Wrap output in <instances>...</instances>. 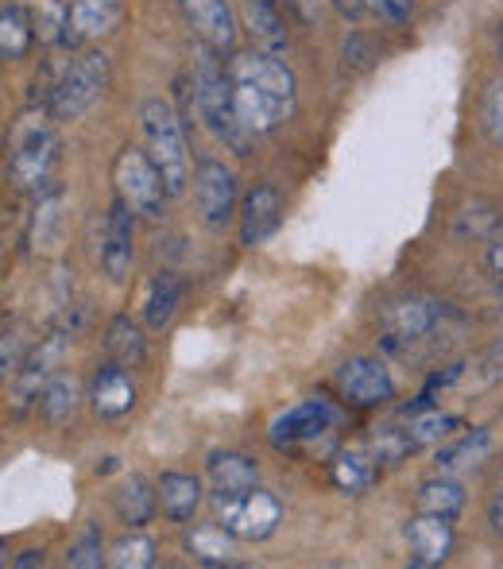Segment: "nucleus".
I'll use <instances>...</instances> for the list:
<instances>
[{"mask_svg": "<svg viewBox=\"0 0 503 569\" xmlns=\"http://www.w3.org/2000/svg\"><path fill=\"white\" fill-rule=\"evenodd\" d=\"M229 82H233V106L241 124L252 136H268L283 128L299 109V82L291 67L275 54L237 51L229 54Z\"/></svg>", "mask_w": 503, "mask_h": 569, "instance_id": "obj_1", "label": "nucleus"}, {"mask_svg": "<svg viewBox=\"0 0 503 569\" xmlns=\"http://www.w3.org/2000/svg\"><path fill=\"white\" fill-rule=\"evenodd\" d=\"M190 93H194L198 120H202L225 148H233L237 156H249L255 136L241 124V117H237L229 67L221 62V54L210 51L205 43H198L194 59H190Z\"/></svg>", "mask_w": 503, "mask_h": 569, "instance_id": "obj_2", "label": "nucleus"}, {"mask_svg": "<svg viewBox=\"0 0 503 569\" xmlns=\"http://www.w3.org/2000/svg\"><path fill=\"white\" fill-rule=\"evenodd\" d=\"M59 132H54V117L47 106L23 109L20 120L12 124L8 136V179L16 190L28 194H43L51 190L54 167H59Z\"/></svg>", "mask_w": 503, "mask_h": 569, "instance_id": "obj_3", "label": "nucleus"}, {"mask_svg": "<svg viewBox=\"0 0 503 569\" xmlns=\"http://www.w3.org/2000/svg\"><path fill=\"white\" fill-rule=\"evenodd\" d=\"M140 132H143V151L155 163L159 179L167 187V198L187 194L190 187V151H187V132H182V117L171 101L148 98L140 106Z\"/></svg>", "mask_w": 503, "mask_h": 569, "instance_id": "obj_4", "label": "nucleus"}, {"mask_svg": "<svg viewBox=\"0 0 503 569\" xmlns=\"http://www.w3.org/2000/svg\"><path fill=\"white\" fill-rule=\"evenodd\" d=\"M109 78H113V62H109V54L105 51H82L74 62H67V70H62L51 101H47L51 117L54 120L85 117L101 101V93L109 90Z\"/></svg>", "mask_w": 503, "mask_h": 569, "instance_id": "obj_5", "label": "nucleus"}, {"mask_svg": "<svg viewBox=\"0 0 503 569\" xmlns=\"http://www.w3.org/2000/svg\"><path fill=\"white\" fill-rule=\"evenodd\" d=\"M445 302L434 299L426 291H406L399 299H391L380 310V341L391 352H411L419 341H426L430 333L442 326Z\"/></svg>", "mask_w": 503, "mask_h": 569, "instance_id": "obj_6", "label": "nucleus"}, {"mask_svg": "<svg viewBox=\"0 0 503 569\" xmlns=\"http://www.w3.org/2000/svg\"><path fill=\"white\" fill-rule=\"evenodd\" d=\"M113 187H117V198H121L135 218H143V221L163 218L167 187L143 148H124L121 156L113 159Z\"/></svg>", "mask_w": 503, "mask_h": 569, "instance_id": "obj_7", "label": "nucleus"}, {"mask_svg": "<svg viewBox=\"0 0 503 569\" xmlns=\"http://www.w3.org/2000/svg\"><path fill=\"white\" fill-rule=\"evenodd\" d=\"M213 508H218V523L233 531L241 542L271 539L275 527L283 523V503L271 492H263L260 485L244 496H213Z\"/></svg>", "mask_w": 503, "mask_h": 569, "instance_id": "obj_8", "label": "nucleus"}, {"mask_svg": "<svg viewBox=\"0 0 503 569\" xmlns=\"http://www.w3.org/2000/svg\"><path fill=\"white\" fill-rule=\"evenodd\" d=\"M341 422L338 407L330 399H302V403L286 407L275 422L268 427V442L279 453H299L306 446H314L318 438H325Z\"/></svg>", "mask_w": 503, "mask_h": 569, "instance_id": "obj_9", "label": "nucleus"}, {"mask_svg": "<svg viewBox=\"0 0 503 569\" xmlns=\"http://www.w3.org/2000/svg\"><path fill=\"white\" fill-rule=\"evenodd\" d=\"M190 182H194V206L202 226L213 232L233 226L237 202H241V187H237L233 167H225L221 159H202Z\"/></svg>", "mask_w": 503, "mask_h": 569, "instance_id": "obj_10", "label": "nucleus"}, {"mask_svg": "<svg viewBox=\"0 0 503 569\" xmlns=\"http://www.w3.org/2000/svg\"><path fill=\"white\" fill-rule=\"evenodd\" d=\"M174 4H179L182 20H187L190 31L198 36V43L218 51L221 59H225V54H237L241 23H237V12L229 0H174Z\"/></svg>", "mask_w": 503, "mask_h": 569, "instance_id": "obj_11", "label": "nucleus"}, {"mask_svg": "<svg viewBox=\"0 0 503 569\" xmlns=\"http://www.w3.org/2000/svg\"><path fill=\"white\" fill-rule=\"evenodd\" d=\"M338 391L349 407H383L388 399H395V380H391L388 365L376 357H353L338 368Z\"/></svg>", "mask_w": 503, "mask_h": 569, "instance_id": "obj_12", "label": "nucleus"}, {"mask_svg": "<svg viewBox=\"0 0 503 569\" xmlns=\"http://www.w3.org/2000/svg\"><path fill=\"white\" fill-rule=\"evenodd\" d=\"M403 539H406V562L414 569H434L450 562L457 531H453V519L419 511V516L406 519Z\"/></svg>", "mask_w": 503, "mask_h": 569, "instance_id": "obj_13", "label": "nucleus"}, {"mask_svg": "<svg viewBox=\"0 0 503 569\" xmlns=\"http://www.w3.org/2000/svg\"><path fill=\"white\" fill-rule=\"evenodd\" d=\"M124 20L121 0H67V31H62V47L78 51V47L101 43L113 36Z\"/></svg>", "mask_w": 503, "mask_h": 569, "instance_id": "obj_14", "label": "nucleus"}, {"mask_svg": "<svg viewBox=\"0 0 503 569\" xmlns=\"http://www.w3.org/2000/svg\"><path fill=\"white\" fill-rule=\"evenodd\" d=\"M135 263V213L117 198L105 213V229H101V268L113 283H124L132 276Z\"/></svg>", "mask_w": 503, "mask_h": 569, "instance_id": "obj_15", "label": "nucleus"}, {"mask_svg": "<svg viewBox=\"0 0 503 569\" xmlns=\"http://www.w3.org/2000/svg\"><path fill=\"white\" fill-rule=\"evenodd\" d=\"M237 218H241V244L244 248L263 244L279 229V221H283V194L271 182H260V187H252L241 198Z\"/></svg>", "mask_w": 503, "mask_h": 569, "instance_id": "obj_16", "label": "nucleus"}, {"mask_svg": "<svg viewBox=\"0 0 503 569\" xmlns=\"http://www.w3.org/2000/svg\"><path fill=\"white\" fill-rule=\"evenodd\" d=\"M85 399H90V407L101 415V419H124V415L135 407L132 372L117 365V360H105V365L93 372L90 396H85Z\"/></svg>", "mask_w": 503, "mask_h": 569, "instance_id": "obj_17", "label": "nucleus"}, {"mask_svg": "<svg viewBox=\"0 0 503 569\" xmlns=\"http://www.w3.org/2000/svg\"><path fill=\"white\" fill-rule=\"evenodd\" d=\"M492 453V430L489 427H473L469 435L461 438H450L445 446H437V457H434V469L445 472V477H457V472H469V469H481Z\"/></svg>", "mask_w": 503, "mask_h": 569, "instance_id": "obj_18", "label": "nucleus"}, {"mask_svg": "<svg viewBox=\"0 0 503 569\" xmlns=\"http://www.w3.org/2000/svg\"><path fill=\"white\" fill-rule=\"evenodd\" d=\"M503 229V206L496 198H469L450 213V232L453 240H492Z\"/></svg>", "mask_w": 503, "mask_h": 569, "instance_id": "obj_19", "label": "nucleus"}, {"mask_svg": "<svg viewBox=\"0 0 503 569\" xmlns=\"http://www.w3.org/2000/svg\"><path fill=\"white\" fill-rule=\"evenodd\" d=\"M249 31H252L255 51L286 59L291 36H286V16L275 0H249Z\"/></svg>", "mask_w": 503, "mask_h": 569, "instance_id": "obj_20", "label": "nucleus"}, {"mask_svg": "<svg viewBox=\"0 0 503 569\" xmlns=\"http://www.w3.org/2000/svg\"><path fill=\"white\" fill-rule=\"evenodd\" d=\"M376 477H380V461L372 457L369 446H349V450H341L330 465V480L345 496H364L376 485Z\"/></svg>", "mask_w": 503, "mask_h": 569, "instance_id": "obj_21", "label": "nucleus"}, {"mask_svg": "<svg viewBox=\"0 0 503 569\" xmlns=\"http://www.w3.org/2000/svg\"><path fill=\"white\" fill-rule=\"evenodd\" d=\"M210 485L213 496H244L260 485V469H255L252 457L237 453V450H221L210 457Z\"/></svg>", "mask_w": 503, "mask_h": 569, "instance_id": "obj_22", "label": "nucleus"}, {"mask_svg": "<svg viewBox=\"0 0 503 569\" xmlns=\"http://www.w3.org/2000/svg\"><path fill=\"white\" fill-rule=\"evenodd\" d=\"M159 508L171 523H187L202 508V480L190 472H163L159 477Z\"/></svg>", "mask_w": 503, "mask_h": 569, "instance_id": "obj_23", "label": "nucleus"}, {"mask_svg": "<svg viewBox=\"0 0 503 569\" xmlns=\"http://www.w3.org/2000/svg\"><path fill=\"white\" fill-rule=\"evenodd\" d=\"M113 508L128 527H148L159 511V488H151L143 477L121 480V488L113 492Z\"/></svg>", "mask_w": 503, "mask_h": 569, "instance_id": "obj_24", "label": "nucleus"}, {"mask_svg": "<svg viewBox=\"0 0 503 569\" xmlns=\"http://www.w3.org/2000/svg\"><path fill=\"white\" fill-rule=\"evenodd\" d=\"M82 383L74 380V376H51L43 388V396H39V415H43L47 427H67L70 419L78 415V407H82Z\"/></svg>", "mask_w": 503, "mask_h": 569, "instance_id": "obj_25", "label": "nucleus"}, {"mask_svg": "<svg viewBox=\"0 0 503 569\" xmlns=\"http://www.w3.org/2000/svg\"><path fill=\"white\" fill-rule=\"evenodd\" d=\"M182 307V283L171 276V271H159L148 287V299H143V322H148L151 333H163L167 326L174 322Z\"/></svg>", "mask_w": 503, "mask_h": 569, "instance_id": "obj_26", "label": "nucleus"}, {"mask_svg": "<svg viewBox=\"0 0 503 569\" xmlns=\"http://www.w3.org/2000/svg\"><path fill=\"white\" fill-rule=\"evenodd\" d=\"M465 427V422L457 419V415H445V411H437V407H414L411 411V419H406V435H411V446L414 450H430V446H442V442H450L457 430Z\"/></svg>", "mask_w": 503, "mask_h": 569, "instance_id": "obj_27", "label": "nucleus"}, {"mask_svg": "<svg viewBox=\"0 0 503 569\" xmlns=\"http://www.w3.org/2000/svg\"><path fill=\"white\" fill-rule=\"evenodd\" d=\"M105 352H109V360H117L128 372H135V368H143V360H148V338H143V330L132 318L117 315L105 330Z\"/></svg>", "mask_w": 503, "mask_h": 569, "instance_id": "obj_28", "label": "nucleus"}, {"mask_svg": "<svg viewBox=\"0 0 503 569\" xmlns=\"http://www.w3.org/2000/svg\"><path fill=\"white\" fill-rule=\"evenodd\" d=\"M414 508L426 511V516H445V519H457L461 508H465V488H461L457 477H437L422 480L419 492H414Z\"/></svg>", "mask_w": 503, "mask_h": 569, "instance_id": "obj_29", "label": "nucleus"}, {"mask_svg": "<svg viewBox=\"0 0 503 569\" xmlns=\"http://www.w3.org/2000/svg\"><path fill=\"white\" fill-rule=\"evenodd\" d=\"M237 535L225 531L221 523H202L187 535V550L198 558L202 566H233V555H237Z\"/></svg>", "mask_w": 503, "mask_h": 569, "instance_id": "obj_30", "label": "nucleus"}, {"mask_svg": "<svg viewBox=\"0 0 503 569\" xmlns=\"http://www.w3.org/2000/svg\"><path fill=\"white\" fill-rule=\"evenodd\" d=\"M36 28H31L28 4H4L0 8V59L16 62L31 51Z\"/></svg>", "mask_w": 503, "mask_h": 569, "instance_id": "obj_31", "label": "nucleus"}, {"mask_svg": "<svg viewBox=\"0 0 503 569\" xmlns=\"http://www.w3.org/2000/svg\"><path fill=\"white\" fill-rule=\"evenodd\" d=\"M59 229H62V190H43L39 194V206L31 213V248L36 252H51L59 244Z\"/></svg>", "mask_w": 503, "mask_h": 569, "instance_id": "obj_32", "label": "nucleus"}, {"mask_svg": "<svg viewBox=\"0 0 503 569\" xmlns=\"http://www.w3.org/2000/svg\"><path fill=\"white\" fill-rule=\"evenodd\" d=\"M105 562L117 569H148V566H155V542L143 535V527H132V535L113 542Z\"/></svg>", "mask_w": 503, "mask_h": 569, "instance_id": "obj_33", "label": "nucleus"}, {"mask_svg": "<svg viewBox=\"0 0 503 569\" xmlns=\"http://www.w3.org/2000/svg\"><path fill=\"white\" fill-rule=\"evenodd\" d=\"M31 28H36L39 43H62V31H67V0H31L28 4Z\"/></svg>", "mask_w": 503, "mask_h": 569, "instance_id": "obj_34", "label": "nucleus"}, {"mask_svg": "<svg viewBox=\"0 0 503 569\" xmlns=\"http://www.w3.org/2000/svg\"><path fill=\"white\" fill-rule=\"evenodd\" d=\"M101 562H105V542H101V527L98 523H85L82 535H78V539L70 542L67 566H74V569H98Z\"/></svg>", "mask_w": 503, "mask_h": 569, "instance_id": "obj_35", "label": "nucleus"}, {"mask_svg": "<svg viewBox=\"0 0 503 569\" xmlns=\"http://www.w3.org/2000/svg\"><path fill=\"white\" fill-rule=\"evenodd\" d=\"M369 450H372V457H376L380 465H399L403 457L414 453V446H411V435H406V427H383V430L372 435Z\"/></svg>", "mask_w": 503, "mask_h": 569, "instance_id": "obj_36", "label": "nucleus"}, {"mask_svg": "<svg viewBox=\"0 0 503 569\" xmlns=\"http://www.w3.org/2000/svg\"><path fill=\"white\" fill-rule=\"evenodd\" d=\"M28 357H31V345L23 338V330L20 326H8V330L0 333V380H12Z\"/></svg>", "mask_w": 503, "mask_h": 569, "instance_id": "obj_37", "label": "nucleus"}, {"mask_svg": "<svg viewBox=\"0 0 503 569\" xmlns=\"http://www.w3.org/2000/svg\"><path fill=\"white\" fill-rule=\"evenodd\" d=\"M481 128L496 148H503V78L489 82L481 98Z\"/></svg>", "mask_w": 503, "mask_h": 569, "instance_id": "obj_38", "label": "nucleus"}, {"mask_svg": "<svg viewBox=\"0 0 503 569\" xmlns=\"http://www.w3.org/2000/svg\"><path fill=\"white\" fill-rule=\"evenodd\" d=\"M414 4H419V0H364V8H369L376 20L388 23V28H403V23H411Z\"/></svg>", "mask_w": 503, "mask_h": 569, "instance_id": "obj_39", "label": "nucleus"}, {"mask_svg": "<svg viewBox=\"0 0 503 569\" xmlns=\"http://www.w3.org/2000/svg\"><path fill=\"white\" fill-rule=\"evenodd\" d=\"M484 263H489L492 276H500V279H503V229L489 240V252H484Z\"/></svg>", "mask_w": 503, "mask_h": 569, "instance_id": "obj_40", "label": "nucleus"}, {"mask_svg": "<svg viewBox=\"0 0 503 569\" xmlns=\"http://www.w3.org/2000/svg\"><path fill=\"white\" fill-rule=\"evenodd\" d=\"M489 523H492V531L503 539V488L492 496V503H489Z\"/></svg>", "mask_w": 503, "mask_h": 569, "instance_id": "obj_41", "label": "nucleus"}, {"mask_svg": "<svg viewBox=\"0 0 503 569\" xmlns=\"http://www.w3.org/2000/svg\"><path fill=\"white\" fill-rule=\"evenodd\" d=\"M43 562H47L43 550H36V547H31V550H20V555L12 558V566H16V569H36V566H43Z\"/></svg>", "mask_w": 503, "mask_h": 569, "instance_id": "obj_42", "label": "nucleus"}, {"mask_svg": "<svg viewBox=\"0 0 503 569\" xmlns=\"http://www.w3.org/2000/svg\"><path fill=\"white\" fill-rule=\"evenodd\" d=\"M338 4V12L345 16V20H361V12H364V0H333Z\"/></svg>", "mask_w": 503, "mask_h": 569, "instance_id": "obj_43", "label": "nucleus"}, {"mask_svg": "<svg viewBox=\"0 0 503 569\" xmlns=\"http://www.w3.org/2000/svg\"><path fill=\"white\" fill-rule=\"evenodd\" d=\"M496 302H500V310H503V279H500V291H496Z\"/></svg>", "mask_w": 503, "mask_h": 569, "instance_id": "obj_44", "label": "nucleus"}, {"mask_svg": "<svg viewBox=\"0 0 503 569\" xmlns=\"http://www.w3.org/2000/svg\"><path fill=\"white\" fill-rule=\"evenodd\" d=\"M8 562V555H4V542H0V566H4Z\"/></svg>", "mask_w": 503, "mask_h": 569, "instance_id": "obj_45", "label": "nucleus"}, {"mask_svg": "<svg viewBox=\"0 0 503 569\" xmlns=\"http://www.w3.org/2000/svg\"><path fill=\"white\" fill-rule=\"evenodd\" d=\"M500 54H503V39H500Z\"/></svg>", "mask_w": 503, "mask_h": 569, "instance_id": "obj_46", "label": "nucleus"}]
</instances>
